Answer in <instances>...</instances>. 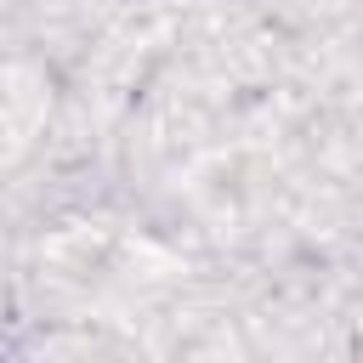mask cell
Returning a JSON list of instances; mask_svg holds the SVG:
<instances>
[{"label": "cell", "instance_id": "cell-1", "mask_svg": "<svg viewBox=\"0 0 363 363\" xmlns=\"http://www.w3.org/2000/svg\"><path fill=\"white\" fill-rule=\"evenodd\" d=\"M45 108H51L45 79L28 62H0V153L28 147V136L40 130Z\"/></svg>", "mask_w": 363, "mask_h": 363}]
</instances>
